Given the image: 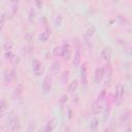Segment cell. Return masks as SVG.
Returning a JSON list of instances; mask_svg holds the SVG:
<instances>
[{
    "label": "cell",
    "instance_id": "e575fe53",
    "mask_svg": "<svg viewBox=\"0 0 132 132\" xmlns=\"http://www.w3.org/2000/svg\"><path fill=\"white\" fill-rule=\"evenodd\" d=\"M68 71H64L63 72V81H65V80H67V78H68Z\"/></svg>",
    "mask_w": 132,
    "mask_h": 132
},
{
    "label": "cell",
    "instance_id": "5bb4252c",
    "mask_svg": "<svg viewBox=\"0 0 132 132\" xmlns=\"http://www.w3.org/2000/svg\"><path fill=\"white\" fill-rule=\"evenodd\" d=\"M91 109H92V112H93L94 114H98V113L101 111V105L96 101V102H94V103L92 104Z\"/></svg>",
    "mask_w": 132,
    "mask_h": 132
},
{
    "label": "cell",
    "instance_id": "52a82bcc",
    "mask_svg": "<svg viewBox=\"0 0 132 132\" xmlns=\"http://www.w3.org/2000/svg\"><path fill=\"white\" fill-rule=\"evenodd\" d=\"M9 127L11 129L12 132H18L20 129H21V123H20V120L18 118H14L10 123H9Z\"/></svg>",
    "mask_w": 132,
    "mask_h": 132
},
{
    "label": "cell",
    "instance_id": "d590c367",
    "mask_svg": "<svg viewBox=\"0 0 132 132\" xmlns=\"http://www.w3.org/2000/svg\"><path fill=\"white\" fill-rule=\"evenodd\" d=\"M16 10H18V5H13V7H12V14H14Z\"/></svg>",
    "mask_w": 132,
    "mask_h": 132
},
{
    "label": "cell",
    "instance_id": "7c38bea8",
    "mask_svg": "<svg viewBox=\"0 0 132 132\" xmlns=\"http://www.w3.org/2000/svg\"><path fill=\"white\" fill-rule=\"evenodd\" d=\"M25 38H26V40L28 41L29 52H31V51H32V48H33V44H32V42H33V33H31V32L27 33V34H26V36H25Z\"/></svg>",
    "mask_w": 132,
    "mask_h": 132
},
{
    "label": "cell",
    "instance_id": "d6a6232c",
    "mask_svg": "<svg viewBox=\"0 0 132 132\" xmlns=\"http://www.w3.org/2000/svg\"><path fill=\"white\" fill-rule=\"evenodd\" d=\"M109 110H110V106H109V104H106V108H105V110H104V119H106V118L108 117Z\"/></svg>",
    "mask_w": 132,
    "mask_h": 132
},
{
    "label": "cell",
    "instance_id": "74e56055",
    "mask_svg": "<svg viewBox=\"0 0 132 132\" xmlns=\"http://www.w3.org/2000/svg\"><path fill=\"white\" fill-rule=\"evenodd\" d=\"M125 132H131V127L130 126H128L127 128H126V131Z\"/></svg>",
    "mask_w": 132,
    "mask_h": 132
},
{
    "label": "cell",
    "instance_id": "f546056e",
    "mask_svg": "<svg viewBox=\"0 0 132 132\" xmlns=\"http://www.w3.org/2000/svg\"><path fill=\"white\" fill-rule=\"evenodd\" d=\"M4 50L7 52V51H11V47H12V42L11 41H6L4 43Z\"/></svg>",
    "mask_w": 132,
    "mask_h": 132
},
{
    "label": "cell",
    "instance_id": "8d00e7d4",
    "mask_svg": "<svg viewBox=\"0 0 132 132\" xmlns=\"http://www.w3.org/2000/svg\"><path fill=\"white\" fill-rule=\"evenodd\" d=\"M36 5H37L39 8H41V7H42V2H39V1H37V2H36Z\"/></svg>",
    "mask_w": 132,
    "mask_h": 132
},
{
    "label": "cell",
    "instance_id": "d4e9b609",
    "mask_svg": "<svg viewBox=\"0 0 132 132\" xmlns=\"http://www.w3.org/2000/svg\"><path fill=\"white\" fill-rule=\"evenodd\" d=\"M130 113H129V111H126L125 113H123L122 116H121V118H120V121H121V123H125V122H127L129 119H130V116H129Z\"/></svg>",
    "mask_w": 132,
    "mask_h": 132
},
{
    "label": "cell",
    "instance_id": "484cf974",
    "mask_svg": "<svg viewBox=\"0 0 132 132\" xmlns=\"http://www.w3.org/2000/svg\"><path fill=\"white\" fill-rule=\"evenodd\" d=\"M48 37H50V35H48L46 32H43V33H41V34L39 35V40L42 41V42H45V41H47Z\"/></svg>",
    "mask_w": 132,
    "mask_h": 132
},
{
    "label": "cell",
    "instance_id": "30bf717a",
    "mask_svg": "<svg viewBox=\"0 0 132 132\" xmlns=\"http://www.w3.org/2000/svg\"><path fill=\"white\" fill-rule=\"evenodd\" d=\"M110 56H111V51H110L109 47H105V48L102 50V52H101V57H102L103 60H105V61L108 62L109 59H110Z\"/></svg>",
    "mask_w": 132,
    "mask_h": 132
},
{
    "label": "cell",
    "instance_id": "277c9868",
    "mask_svg": "<svg viewBox=\"0 0 132 132\" xmlns=\"http://www.w3.org/2000/svg\"><path fill=\"white\" fill-rule=\"evenodd\" d=\"M70 55H71V50H70L69 43L68 42H64V44L61 46V56L65 60H69L70 59Z\"/></svg>",
    "mask_w": 132,
    "mask_h": 132
},
{
    "label": "cell",
    "instance_id": "836d02e7",
    "mask_svg": "<svg viewBox=\"0 0 132 132\" xmlns=\"http://www.w3.org/2000/svg\"><path fill=\"white\" fill-rule=\"evenodd\" d=\"M61 23H62V16H61V15H58L57 19H56V24H57V26H60Z\"/></svg>",
    "mask_w": 132,
    "mask_h": 132
},
{
    "label": "cell",
    "instance_id": "4dcf8cb0",
    "mask_svg": "<svg viewBox=\"0 0 132 132\" xmlns=\"http://www.w3.org/2000/svg\"><path fill=\"white\" fill-rule=\"evenodd\" d=\"M54 55H55L56 57L61 56V46H56V47L54 48Z\"/></svg>",
    "mask_w": 132,
    "mask_h": 132
},
{
    "label": "cell",
    "instance_id": "ac0fdd59",
    "mask_svg": "<svg viewBox=\"0 0 132 132\" xmlns=\"http://www.w3.org/2000/svg\"><path fill=\"white\" fill-rule=\"evenodd\" d=\"M118 42L124 47V50H126V51H130V48H131V45H130V43L127 41V40H122V39H119L118 40Z\"/></svg>",
    "mask_w": 132,
    "mask_h": 132
},
{
    "label": "cell",
    "instance_id": "8fae6325",
    "mask_svg": "<svg viewBox=\"0 0 132 132\" xmlns=\"http://www.w3.org/2000/svg\"><path fill=\"white\" fill-rule=\"evenodd\" d=\"M13 77H14V69H11L10 71H6L5 75H4V81L6 84H9V82H11Z\"/></svg>",
    "mask_w": 132,
    "mask_h": 132
},
{
    "label": "cell",
    "instance_id": "9a60e30c",
    "mask_svg": "<svg viewBox=\"0 0 132 132\" xmlns=\"http://www.w3.org/2000/svg\"><path fill=\"white\" fill-rule=\"evenodd\" d=\"M7 106H8L7 101H6L5 99H2V100L0 101V118L3 116V112L6 110Z\"/></svg>",
    "mask_w": 132,
    "mask_h": 132
},
{
    "label": "cell",
    "instance_id": "ffe728a7",
    "mask_svg": "<svg viewBox=\"0 0 132 132\" xmlns=\"http://www.w3.org/2000/svg\"><path fill=\"white\" fill-rule=\"evenodd\" d=\"M67 100H68V96H67L66 94H65V95H62V96H61V98L59 99V106L62 108V107L66 104Z\"/></svg>",
    "mask_w": 132,
    "mask_h": 132
},
{
    "label": "cell",
    "instance_id": "83f0119b",
    "mask_svg": "<svg viewBox=\"0 0 132 132\" xmlns=\"http://www.w3.org/2000/svg\"><path fill=\"white\" fill-rule=\"evenodd\" d=\"M35 128H36V122L33 121V122H31V123L29 124L28 129H27V132H33V131L35 130Z\"/></svg>",
    "mask_w": 132,
    "mask_h": 132
},
{
    "label": "cell",
    "instance_id": "44dd1931",
    "mask_svg": "<svg viewBox=\"0 0 132 132\" xmlns=\"http://www.w3.org/2000/svg\"><path fill=\"white\" fill-rule=\"evenodd\" d=\"M98 125H99V121H98V119L94 118V119L91 121V124H90V128H91V130H96V129L98 128Z\"/></svg>",
    "mask_w": 132,
    "mask_h": 132
},
{
    "label": "cell",
    "instance_id": "d6986e66",
    "mask_svg": "<svg viewBox=\"0 0 132 132\" xmlns=\"http://www.w3.org/2000/svg\"><path fill=\"white\" fill-rule=\"evenodd\" d=\"M105 98H106V90L103 89V90L100 91V93H99L98 96H97V102H99V101H103Z\"/></svg>",
    "mask_w": 132,
    "mask_h": 132
},
{
    "label": "cell",
    "instance_id": "f1b7e54d",
    "mask_svg": "<svg viewBox=\"0 0 132 132\" xmlns=\"http://www.w3.org/2000/svg\"><path fill=\"white\" fill-rule=\"evenodd\" d=\"M14 57H15V56L13 55V53H12L11 51H7V52L5 53V58L8 59V60H10V61H12Z\"/></svg>",
    "mask_w": 132,
    "mask_h": 132
},
{
    "label": "cell",
    "instance_id": "f35d334b",
    "mask_svg": "<svg viewBox=\"0 0 132 132\" xmlns=\"http://www.w3.org/2000/svg\"><path fill=\"white\" fill-rule=\"evenodd\" d=\"M103 132H108V130H107V129H105V130H104Z\"/></svg>",
    "mask_w": 132,
    "mask_h": 132
},
{
    "label": "cell",
    "instance_id": "cb8c5ba5",
    "mask_svg": "<svg viewBox=\"0 0 132 132\" xmlns=\"http://www.w3.org/2000/svg\"><path fill=\"white\" fill-rule=\"evenodd\" d=\"M59 69H60V63H59V61H55L52 65V70H53V72L57 73L59 71Z\"/></svg>",
    "mask_w": 132,
    "mask_h": 132
},
{
    "label": "cell",
    "instance_id": "3957f363",
    "mask_svg": "<svg viewBox=\"0 0 132 132\" xmlns=\"http://www.w3.org/2000/svg\"><path fill=\"white\" fill-rule=\"evenodd\" d=\"M32 70L35 75L39 76L42 73V64L38 59H33L32 61Z\"/></svg>",
    "mask_w": 132,
    "mask_h": 132
},
{
    "label": "cell",
    "instance_id": "6da1fadb",
    "mask_svg": "<svg viewBox=\"0 0 132 132\" xmlns=\"http://www.w3.org/2000/svg\"><path fill=\"white\" fill-rule=\"evenodd\" d=\"M41 88L44 94H48L51 89H52V78L50 75L44 76V78L42 79V84H41Z\"/></svg>",
    "mask_w": 132,
    "mask_h": 132
},
{
    "label": "cell",
    "instance_id": "7a4b0ae2",
    "mask_svg": "<svg viewBox=\"0 0 132 132\" xmlns=\"http://www.w3.org/2000/svg\"><path fill=\"white\" fill-rule=\"evenodd\" d=\"M124 98V86L119 85L116 91V95H114V102L117 105H120L123 101Z\"/></svg>",
    "mask_w": 132,
    "mask_h": 132
},
{
    "label": "cell",
    "instance_id": "5b68a950",
    "mask_svg": "<svg viewBox=\"0 0 132 132\" xmlns=\"http://www.w3.org/2000/svg\"><path fill=\"white\" fill-rule=\"evenodd\" d=\"M87 64L84 63L80 67V80H81V84L84 87H87V84H88V74H87Z\"/></svg>",
    "mask_w": 132,
    "mask_h": 132
},
{
    "label": "cell",
    "instance_id": "4fadbf2b",
    "mask_svg": "<svg viewBox=\"0 0 132 132\" xmlns=\"http://www.w3.org/2000/svg\"><path fill=\"white\" fill-rule=\"evenodd\" d=\"M112 72H113L112 66H111V64H110V63H108V62H107V64L105 65V68H104V74H107L108 79H110V78H111V76H112Z\"/></svg>",
    "mask_w": 132,
    "mask_h": 132
},
{
    "label": "cell",
    "instance_id": "1f68e13d",
    "mask_svg": "<svg viewBox=\"0 0 132 132\" xmlns=\"http://www.w3.org/2000/svg\"><path fill=\"white\" fill-rule=\"evenodd\" d=\"M4 23H5V14L3 13L1 16H0V31L2 30V28H3V25H4Z\"/></svg>",
    "mask_w": 132,
    "mask_h": 132
},
{
    "label": "cell",
    "instance_id": "9c48e42d",
    "mask_svg": "<svg viewBox=\"0 0 132 132\" xmlns=\"http://www.w3.org/2000/svg\"><path fill=\"white\" fill-rule=\"evenodd\" d=\"M56 120L55 119H52V120H50L48 122H47V124L45 125V127L43 128V130H42V132H52L54 129H55V127H56Z\"/></svg>",
    "mask_w": 132,
    "mask_h": 132
},
{
    "label": "cell",
    "instance_id": "603a6c76",
    "mask_svg": "<svg viewBox=\"0 0 132 132\" xmlns=\"http://www.w3.org/2000/svg\"><path fill=\"white\" fill-rule=\"evenodd\" d=\"M94 32H95V27H94V26H91V28H89L88 31L86 32V34H85V38L88 39L89 37H91V36L93 35Z\"/></svg>",
    "mask_w": 132,
    "mask_h": 132
},
{
    "label": "cell",
    "instance_id": "e0dca14e",
    "mask_svg": "<svg viewBox=\"0 0 132 132\" xmlns=\"http://www.w3.org/2000/svg\"><path fill=\"white\" fill-rule=\"evenodd\" d=\"M118 20L120 21V23H121L122 26H128V25H130V21H129L126 16L119 15V16H118Z\"/></svg>",
    "mask_w": 132,
    "mask_h": 132
},
{
    "label": "cell",
    "instance_id": "7402d4cb",
    "mask_svg": "<svg viewBox=\"0 0 132 132\" xmlns=\"http://www.w3.org/2000/svg\"><path fill=\"white\" fill-rule=\"evenodd\" d=\"M23 91H24V86H23V84H19V85L16 86L15 90H14V94H15L16 96H20V95L23 93Z\"/></svg>",
    "mask_w": 132,
    "mask_h": 132
},
{
    "label": "cell",
    "instance_id": "4316f807",
    "mask_svg": "<svg viewBox=\"0 0 132 132\" xmlns=\"http://www.w3.org/2000/svg\"><path fill=\"white\" fill-rule=\"evenodd\" d=\"M34 20H35V10H34V8H31L29 11V21L31 23H33Z\"/></svg>",
    "mask_w": 132,
    "mask_h": 132
},
{
    "label": "cell",
    "instance_id": "8992f818",
    "mask_svg": "<svg viewBox=\"0 0 132 132\" xmlns=\"http://www.w3.org/2000/svg\"><path fill=\"white\" fill-rule=\"evenodd\" d=\"M103 76H104V67L96 68L95 73H94V81L96 84H99L101 81V79L103 78Z\"/></svg>",
    "mask_w": 132,
    "mask_h": 132
},
{
    "label": "cell",
    "instance_id": "2e32d148",
    "mask_svg": "<svg viewBox=\"0 0 132 132\" xmlns=\"http://www.w3.org/2000/svg\"><path fill=\"white\" fill-rule=\"evenodd\" d=\"M77 85H78V81H77V80H72V81L69 84V86H68V93L72 94V93L76 90Z\"/></svg>",
    "mask_w": 132,
    "mask_h": 132
},
{
    "label": "cell",
    "instance_id": "ba28073f",
    "mask_svg": "<svg viewBox=\"0 0 132 132\" xmlns=\"http://www.w3.org/2000/svg\"><path fill=\"white\" fill-rule=\"evenodd\" d=\"M80 48L76 47L75 48V53H74V58H73V66L74 67H78L80 64Z\"/></svg>",
    "mask_w": 132,
    "mask_h": 132
}]
</instances>
